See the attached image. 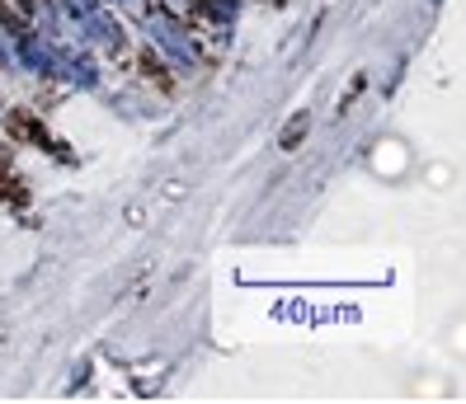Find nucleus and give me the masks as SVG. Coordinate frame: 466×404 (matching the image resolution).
Masks as SVG:
<instances>
[{
    "label": "nucleus",
    "instance_id": "1",
    "mask_svg": "<svg viewBox=\"0 0 466 404\" xmlns=\"http://www.w3.org/2000/svg\"><path fill=\"white\" fill-rule=\"evenodd\" d=\"M146 29H151V38H155V43L165 47V57H174L179 66H193V52H188V38H184L179 29H174V24H170L165 15H151V19H146Z\"/></svg>",
    "mask_w": 466,
    "mask_h": 404
}]
</instances>
